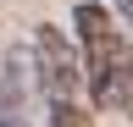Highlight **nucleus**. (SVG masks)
<instances>
[{
    "instance_id": "f257e3e1",
    "label": "nucleus",
    "mask_w": 133,
    "mask_h": 127,
    "mask_svg": "<svg viewBox=\"0 0 133 127\" xmlns=\"http://www.w3.org/2000/svg\"><path fill=\"white\" fill-rule=\"evenodd\" d=\"M72 28H78V61H83V88H89V100L105 110L111 105V77H116V61L128 50V33L116 28L111 6H100V0H78L72 6Z\"/></svg>"
},
{
    "instance_id": "f03ea898",
    "label": "nucleus",
    "mask_w": 133,
    "mask_h": 127,
    "mask_svg": "<svg viewBox=\"0 0 133 127\" xmlns=\"http://www.w3.org/2000/svg\"><path fill=\"white\" fill-rule=\"evenodd\" d=\"M28 55H33V77H39V94H44V105H72L78 94H83V61H78V44L61 33V28H33V44H28Z\"/></svg>"
},
{
    "instance_id": "7ed1b4c3",
    "label": "nucleus",
    "mask_w": 133,
    "mask_h": 127,
    "mask_svg": "<svg viewBox=\"0 0 133 127\" xmlns=\"http://www.w3.org/2000/svg\"><path fill=\"white\" fill-rule=\"evenodd\" d=\"M39 77H33V55L28 50H6L0 61V127H39Z\"/></svg>"
},
{
    "instance_id": "20e7f679",
    "label": "nucleus",
    "mask_w": 133,
    "mask_h": 127,
    "mask_svg": "<svg viewBox=\"0 0 133 127\" xmlns=\"http://www.w3.org/2000/svg\"><path fill=\"white\" fill-rule=\"evenodd\" d=\"M105 110H122V116H133V44L122 50V61H116V77H111V105Z\"/></svg>"
},
{
    "instance_id": "39448f33",
    "label": "nucleus",
    "mask_w": 133,
    "mask_h": 127,
    "mask_svg": "<svg viewBox=\"0 0 133 127\" xmlns=\"http://www.w3.org/2000/svg\"><path fill=\"white\" fill-rule=\"evenodd\" d=\"M39 127H89V110H83V100H72V105H44Z\"/></svg>"
},
{
    "instance_id": "423d86ee",
    "label": "nucleus",
    "mask_w": 133,
    "mask_h": 127,
    "mask_svg": "<svg viewBox=\"0 0 133 127\" xmlns=\"http://www.w3.org/2000/svg\"><path fill=\"white\" fill-rule=\"evenodd\" d=\"M111 6H116V11H122V17H128V22H133V0H111Z\"/></svg>"
}]
</instances>
